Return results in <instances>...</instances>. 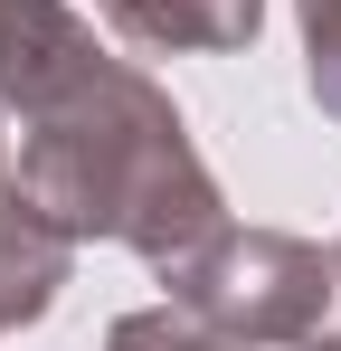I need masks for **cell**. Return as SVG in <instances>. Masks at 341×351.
I'll return each mask as SVG.
<instances>
[{
	"label": "cell",
	"mask_w": 341,
	"mask_h": 351,
	"mask_svg": "<svg viewBox=\"0 0 341 351\" xmlns=\"http://www.w3.org/2000/svg\"><path fill=\"white\" fill-rule=\"evenodd\" d=\"M19 180L66 247L105 237V247H133L142 266H170L209 228H227L218 171L199 162L180 105L123 58L76 66L19 123Z\"/></svg>",
	"instance_id": "cell-1"
},
{
	"label": "cell",
	"mask_w": 341,
	"mask_h": 351,
	"mask_svg": "<svg viewBox=\"0 0 341 351\" xmlns=\"http://www.w3.org/2000/svg\"><path fill=\"white\" fill-rule=\"evenodd\" d=\"M162 285L190 323H209L247 351H313L341 294V266L284 228H209L190 256L162 266Z\"/></svg>",
	"instance_id": "cell-2"
},
{
	"label": "cell",
	"mask_w": 341,
	"mask_h": 351,
	"mask_svg": "<svg viewBox=\"0 0 341 351\" xmlns=\"http://www.w3.org/2000/svg\"><path fill=\"white\" fill-rule=\"evenodd\" d=\"M105 58V38L66 0H0V123H29L76 66Z\"/></svg>",
	"instance_id": "cell-3"
},
{
	"label": "cell",
	"mask_w": 341,
	"mask_h": 351,
	"mask_svg": "<svg viewBox=\"0 0 341 351\" xmlns=\"http://www.w3.org/2000/svg\"><path fill=\"white\" fill-rule=\"evenodd\" d=\"M66 266H76V247H66V237L48 228V209L29 199L19 143H10V123H0V332L38 323L57 294H66Z\"/></svg>",
	"instance_id": "cell-4"
},
{
	"label": "cell",
	"mask_w": 341,
	"mask_h": 351,
	"mask_svg": "<svg viewBox=\"0 0 341 351\" xmlns=\"http://www.w3.org/2000/svg\"><path fill=\"white\" fill-rule=\"evenodd\" d=\"M95 10L142 58H218L266 29V0H95Z\"/></svg>",
	"instance_id": "cell-5"
},
{
	"label": "cell",
	"mask_w": 341,
	"mask_h": 351,
	"mask_svg": "<svg viewBox=\"0 0 341 351\" xmlns=\"http://www.w3.org/2000/svg\"><path fill=\"white\" fill-rule=\"evenodd\" d=\"M105 351H247L227 342V332H209V323H190L180 304H142V313H123L105 332Z\"/></svg>",
	"instance_id": "cell-6"
},
{
	"label": "cell",
	"mask_w": 341,
	"mask_h": 351,
	"mask_svg": "<svg viewBox=\"0 0 341 351\" xmlns=\"http://www.w3.org/2000/svg\"><path fill=\"white\" fill-rule=\"evenodd\" d=\"M294 19H303V86L341 123V0H294Z\"/></svg>",
	"instance_id": "cell-7"
},
{
	"label": "cell",
	"mask_w": 341,
	"mask_h": 351,
	"mask_svg": "<svg viewBox=\"0 0 341 351\" xmlns=\"http://www.w3.org/2000/svg\"><path fill=\"white\" fill-rule=\"evenodd\" d=\"M313 351H341V332H323V342H313Z\"/></svg>",
	"instance_id": "cell-8"
},
{
	"label": "cell",
	"mask_w": 341,
	"mask_h": 351,
	"mask_svg": "<svg viewBox=\"0 0 341 351\" xmlns=\"http://www.w3.org/2000/svg\"><path fill=\"white\" fill-rule=\"evenodd\" d=\"M332 266H341V247H332Z\"/></svg>",
	"instance_id": "cell-9"
}]
</instances>
